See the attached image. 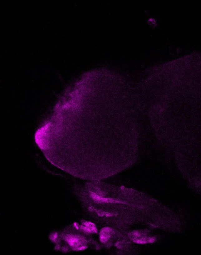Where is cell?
<instances>
[{
  "mask_svg": "<svg viewBox=\"0 0 201 255\" xmlns=\"http://www.w3.org/2000/svg\"><path fill=\"white\" fill-rule=\"evenodd\" d=\"M112 230L109 228H105L102 230L100 233V239L101 242H106L109 239Z\"/></svg>",
  "mask_w": 201,
  "mask_h": 255,
  "instance_id": "cell-2",
  "label": "cell"
},
{
  "mask_svg": "<svg viewBox=\"0 0 201 255\" xmlns=\"http://www.w3.org/2000/svg\"><path fill=\"white\" fill-rule=\"evenodd\" d=\"M91 196H92L93 199L96 201H99V202L105 203L116 202V201H115L114 200L110 199V198L103 197L102 196L97 195L96 193H94V192H92V193H91Z\"/></svg>",
  "mask_w": 201,
  "mask_h": 255,
  "instance_id": "cell-1",
  "label": "cell"
}]
</instances>
